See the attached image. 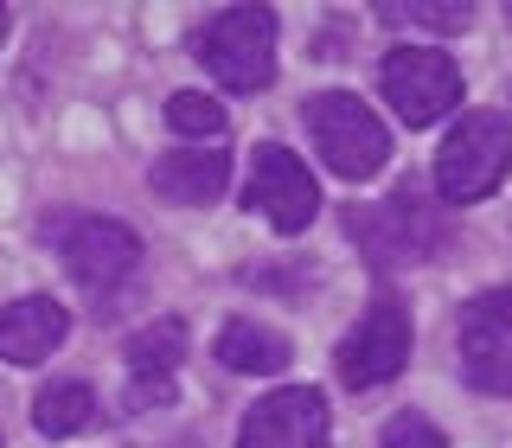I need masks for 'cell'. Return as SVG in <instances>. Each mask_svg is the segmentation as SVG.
I'll return each mask as SVG.
<instances>
[{
  "label": "cell",
  "mask_w": 512,
  "mask_h": 448,
  "mask_svg": "<svg viewBox=\"0 0 512 448\" xmlns=\"http://www.w3.org/2000/svg\"><path fill=\"white\" fill-rule=\"evenodd\" d=\"M378 84H384V103H391L410 128L442 122V116L461 109V71H455L448 52H436V45H397V52H384Z\"/></svg>",
  "instance_id": "6"
},
{
  "label": "cell",
  "mask_w": 512,
  "mask_h": 448,
  "mask_svg": "<svg viewBox=\"0 0 512 448\" xmlns=\"http://www.w3.org/2000/svg\"><path fill=\"white\" fill-rule=\"evenodd\" d=\"M506 173H512V122L500 109H468L436 148V192L455 205H474L500 192Z\"/></svg>",
  "instance_id": "3"
},
{
  "label": "cell",
  "mask_w": 512,
  "mask_h": 448,
  "mask_svg": "<svg viewBox=\"0 0 512 448\" xmlns=\"http://www.w3.org/2000/svg\"><path fill=\"white\" fill-rule=\"evenodd\" d=\"M384 448H448V436L436 423H429L423 410H397L391 423H384V436H378Z\"/></svg>",
  "instance_id": "18"
},
{
  "label": "cell",
  "mask_w": 512,
  "mask_h": 448,
  "mask_svg": "<svg viewBox=\"0 0 512 448\" xmlns=\"http://www.w3.org/2000/svg\"><path fill=\"white\" fill-rule=\"evenodd\" d=\"M244 205L256 218H269L282 237H301L320 212V186L308 173V160L288 154L282 141H263L250 154V180H244Z\"/></svg>",
  "instance_id": "8"
},
{
  "label": "cell",
  "mask_w": 512,
  "mask_h": 448,
  "mask_svg": "<svg viewBox=\"0 0 512 448\" xmlns=\"http://www.w3.org/2000/svg\"><path fill=\"white\" fill-rule=\"evenodd\" d=\"M167 128H180V135H199V141H218V135H224L218 96H205V90H173V96H167Z\"/></svg>",
  "instance_id": "17"
},
{
  "label": "cell",
  "mask_w": 512,
  "mask_h": 448,
  "mask_svg": "<svg viewBox=\"0 0 512 448\" xmlns=\"http://www.w3.org/2000/svg\"><path fill=\"white\" fill-rule=\"evenodd\" d=\"M45 237L58 244L64 269H71L90 295H109V288H122L141 269V237L128 231L122 218H103V212L58 218V224H45Z\"/></svg>",
  "instance_id": "5"
},
{
  "label": "cell",
  "mask_w": 512,
  "mask_h": 448,
  "mask_svg": "<svg viewBox=\"0 0 512 448\" xmlns=\"http://www.w3.org/2000/svg\"><path fill=\"white\" fill-rule=\"evenodd\" d=\"M237 448H333V423H327V397L308 384H282V391L256 397Z\"/></svg>",
  "instance_id": "10"
},
{
  "label": "cell",
  "mask_w": 512,
  "mask_h": 448,
  "mask_svg": "<svg viewBox=\"0 0 512 448\" xmlns=\"http://www.w3.org/2000/svg\"><path fill=\"white\" fill-rule=\"evenodd\" d=\"M90 416H96V391H90L84 378L45 384L39 404H32V423H39L45 442H64V436H77V429H90Z\"/></svg>",
  "instance_id": "14"
},
{
  "label": "cell",
  "mask_w": 512,
  "mask_h": 448,
  "mask_svg": "<svg viewBox=\"0 0 512 448\" xmlns=\"http://www.w3.org/2000/svg\"><path fill=\"white\" fill-rule=\"evenodd\" d=\"M224 180H231V160L218 148H180V154H160L148 167V186L167 205H212Z\"/></svg>",
  "instance_id": "12"
},
{
  "label": "cell",
  "mask_w": 512,
  "mask_h": 448,
  "mask_svg": "<svg viewBox=\"0 0 512 448\" xmlns=\"http://www.w3.org/2000/svg\"><path fill=\"white\" fill-rule=\"evenodd\" d=\"M167 397H173V378H135V384H128V410L167 404Z\"/></svg>",
  "instance_id": "19"
},
{
  "label": "cell",
  "mask_w": 512,
  "mask_h": 448,
  "mask_svg": "<svg viewBox=\"0 0 512 448\" xmlns=\"http://www.w3.org/2000/svg\"><path fill=\"white\" fill-rule=\"evenodd\" d=\"M7 26H13V13H7V7H0V45H7Z\"/></svg>",
  "instance_id": "20"
},
{
  "label": "cell",
  "mask_w": 512,
  "mask_h": 448,
  "mask_svg": "<svg viewBox=\"0 0 512 448\" xmlns=\"http://www.w3.org/2000/svg\"><path fill=\"white\" fill-rule=\"evenodd\" d=\"M346 237L365 250V263H372L378 276H391V269H404V263H429V256L448 244V218L429 205V192L397 186L391 199H378V205H352Z\"/></svg>",
  "instance_id": "1"
},
{
  "label": "cell",
  "mask_w": 512,
  "mask_h": 448,
  "mask_svg": "<svg viewBox=\"0 0 512 448\" xmlns=\"http://www.w3.org/2000/svg\"><path fill=\"white\" fill-rule=\"evenodd\" d=\"M192 52H199V64L224 90H244V96L269 90L276 84V13L269 7H224L199 26Z\"/></svg>",
  "instance_id": "2"
},
{
  "label": "cell",
  "mask_w": 512,
  "mask_h": 448,
  "mask_svg": "<svg viewBox=\"0 0 512 448\" xmlns=\"http://www.w3.org/2000/svg\"><path fill=\"white\" fill-rule=\"evenodd\" d=\"M506 20H512V7H506Z\"/></svg>",
  "instance_id": "21"
},
{
  "label": "cell",
  "mask_w": 512,
  "mask_h": 448,
  "mask_svg": "<svg viewBox=\"0 0 512 448\" xmlns=\"http://www.w3.org/2000/svg\"><path fill=\"white\" fill-rule=\"evenodd\" d=\"M64 333H71V314H64L52 295L7 301V308H0V359L39 365V359H52V352L64 346Z\"/></svg>",
  "instance_id": "11"
},
{
  "label": "cell",
  "mask_w": 512,
  "mask_h": 448,
  "mask_svg": "<svg viewBox=\"0 0 512 448\" xmlns=\"http://www.w3.org/2000/svg\"><path fill=\"white\" fill-rule=\"evenodd\" d=\"M218 359L231 372H250V378H276L288 365V340L276 327H256V320H224L218 333Z\"/></svg>",
  "instance_id": "13"
},
{
  "label": "cell",
  "mask_w": 512,
  "mask_h": 448,
  "mask_svg": "<svg viewBox=\"0 0 512 448\" xmlns=\"http://www.w3.org/2000/svg\"><path fill=\"white\" fill-rule=\"evenodd\" d=\"M378 20H391V26H429V32H468L474 20V7L468 0H378Z\"/></svg>",
  "instance_id": "16"
},
{
  "label": "cell",
  "mask_w": 512,
  "mask_h": 448,
  "mask_svg": "<svg viewBox=\"0 0 512 448\" xmlns=\"http://www.w3.org/2000/svg\"><path fill=\"white\" fill-rule=\"evenodd\" d=\"M455 346H461V378L487 397L512 391V288H487L455 314Z\"/></svg>",
  "instance_id": "9"
},
{
  "label": "cell",
  "mask_w": 512,
  "mask_h": 448,
  "mask_svg": "<svg viewBox=\"0 0 512 448\" xmlns=\"http://www.w3.org/2000/svg\"><path fill=\"white\" fill-rule=\"evenodd\" d=\"M122 352H128V365H135V378H173V365L186 359V320L160 314L154 327H141Z\"/></svg>",
  "instance_id": "15"
},
{
  "label": "cell",
  "mask_w": 512,
  "mask_h": 448,
  "mask_svg": "<svg viewBox=\"0 0 512 448\" xmlns=\"http://www.w3.org/2000/svg\"><path fill=\"white\" fill-rule=\"evenodd\" d=\"M301 122H308L327 173H340V180H372L384 160H391V128H384L352 90L308 96V103H301Z\"/></svg>",
  "instance_id": "4"
},
{
  "label": "cell",
  "mask_w": 512,
  "mask_h": 448,
  "mask_svg": "<svg viewBox=\"0 0 512 448\" xmlns=\"http://www.w3.org/2000/svg\"><path fill=\"white\" fill-rule=\"evenodd\" d=\"M410 365V308L397 295H378L372 308L359 314V327L340 340L333 352V372H340L346 391H378Z\"/></svg>",
  "instance_id": "7"
}]
</instances>
